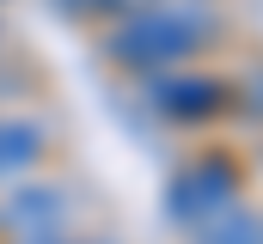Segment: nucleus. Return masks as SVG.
<instances>
[{
    "instance_id": "f257e3e1",
    "label": "nucleus",
    "mask_w": 263,
    "mask_h": 244,
    "mask_svg": "<svg viewBox=\"0 0 263 244\" xmlns=\"http://www.w3.org/2000/svg\"><path fill=\"white\" fill-rule=\"evenodd\" d=\"M208 31L214 25L202 6H141L110 31V55L129 61V67H172L190 49H202Z\"/></svg>"
},
{
    "instance_id": "f03ea898",
    "label": "nucleus",
    "mask_w": 263,
    "mask_h": 244,
    "mask_svg": "<svg viewBox=\"0 0 263 244\" xmlns=\"http://www.w3.org/2000/svg\"><path fill=\"white\" fill-rule=\"evenodd\" d=\"M233 171H227V159H202V165H190L184 177L172 183V220L178 226H208L214 214H227L233 208Z\"/></svg>"
},
{
    "instance_id": "7ed1b4c3",
    "label": "nucleus",
    "mask_w": 263,
    "mask_h": 244,
    "mask_svg": "<svg viewBox=\"0 0 263 244\" xmlns=\"http://www.w3.org/2000/svg\"><path fill=\"white\" fill-rule=\"evenodd\" d=\"M153 104L165 116H178V122H196V116H208L220 104V86L202 79V73H159L153 79Z\"/></svg>"
},
{
    "instance_id": "20e7f679",
    "label": "nucleus",
    "mask_w": 263,
    "mask_h": 244,
    "mask_svg": "<svg viewBox=\"0 0 263 244\" xmlns=\"http://www.w3.org/2000/svg\"><path fill=\"white\" fill-rule=\"evenodd\" d=\"M37 153H43V134L31 122H0V177H18Z\"/></svg>"
},
{
    "instance_id": "39448f33",
    "label": "nucleus",
    "mask_w": 263,
    "mask_h": 244,
    "mask_svg": "<svg viewBox=\"0 0 263 244\" xmlns=\"http://www.w3.org/2000/svg\"><path fill=\"white\" fill-rule=\"evenodd\" d=\"M202 244H263V220L227 208V214H214V220L202 226Z\"/></svg>"
}]
</instances>
